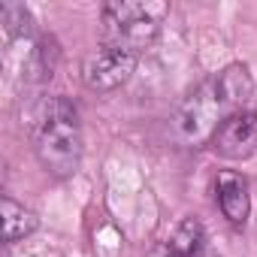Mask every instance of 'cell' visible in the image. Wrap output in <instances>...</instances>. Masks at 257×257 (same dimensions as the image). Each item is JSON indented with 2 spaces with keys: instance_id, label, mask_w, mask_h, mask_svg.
<instances>
[{
  "instance_id": "cell-1",
  "label": "cell",
  "mask_w": 257,
  "mask_h": 257,
  "mask_svg": "<svg viewBox=\"0 0 257 257\" xmlns=\"http://www.w3.org/2000/svg\"><path fill=\"white\" fill-rule=\"evenodd\" d=\"M254 94L251 73L242 64H230L212 79H206L200 88H194L176 115V134L185 143H203L212 140L218 124L230 118L233 112L248 109V100Z\"/></svg>"
},
{
  "instance_id": "cell-2",
  "label": "cell",
  "mask_w": 257,
  "mask_h": 257,
  "mask_svg": "<svg viewBox=\"0 0 257 257\" xmlns=\"http://www.w3.org/2000/svg\"><path fill=\"white\" fill-rule=\"evenodd\" d=\"M34 152L43 170L55 179H70L82 164V124L79 112L64 97L40 100L31 118Z\"/></svg>"
},
{
  "instance_id": "cell-3",
  "label": "cell",
  "mask_w": 257,
  "mask_h": 257,
  "mask_svg": "<svg viewBox=\"0 0 257 257\" xmlns=\"http://www.w3.org/2000/svg\"><path fill=\"white\" fill-rule=\"evenodd\" d=\"M164 16H167L164 4H131V0L106 4L103 7V43L143 55L158 40Z\"/></svg>"
},
{
  "instance_id": "cell-4",
  "label": "cell",
  "mask_w": 257,
  "mask_h": 257,
  "mask_svg": "<svg viewBox=\"0 0 257 257\" xmlns=\"http://www.w3.org/2000/svg\"><path fill=\"white\" fill-rule=\"evenodd\" d=\"M137 61H140V55L127 52V49H121V46H112V43H103L97 52H91V55L85 58V64H82V79H85V85H88L91 91L106 94V91L121 88L127 79L134 76Z\"/></svg>"
},
{
  "instance_id": "cell-5",
  "label": "cell",
  "mask_w": 257,
  "mask_h": 257,
  "mask_svg": "<svg viewBox=\"0 0 257 257\" xmlns=\"http://www.w3.org/2000/svg\"><path fill=\"white\" fill-rule=\"evenodd\" d=\"M212 149L227 161H245L257 152V109L233 112L212 134Z\"/></svg>"
},
{
  "instance_id": "cell-6",
  "label": "cell",
  "mask_w": 257,
  "mask_h": 257,
  "mask_svg": "<svg viewBox=\"0 0 257 257\" xmlns=\"http://www.w3.org/2000/svg\"><path fill=\"white\" fill-rule=\"evenodd\" d=\"M215 191H218V206H221L224 218L233 221V224H242V221L248 218V209H251L245 179L236 176V173H221Z\"/></svg>"
},
{
  "instance_id": "cell-7",
  "label": "cell",
  "mask_w": 257,
  "mask_h": 257,
  "mask_svg": "<svg viewBox=\"0 0 257 257\" xmlns=\"http://www.w3.org/2000/svg\"><path fill=\"white\" fill-rule=\"evenodd\" d=\"M206 230L197 218H185L167 242V257H203Z\"/></svg>"
},
{
  "instance_id": "cell-8",
  "label": "cell",
  "mask_w": 257,
  "mask_h": 257,
  "mask_svg": "<svg viewBox=\"0 0 257 257\" xmlns=\"http://www.w3.org/2000/svg\"><path fill=\"white\" fill-rule=\"evenodd\" d=\"M0 218H4V242H19L25 236H31L37 230V215L16 203L13 197H4V203H0Z\"/></svg>"
}]
</instances>
